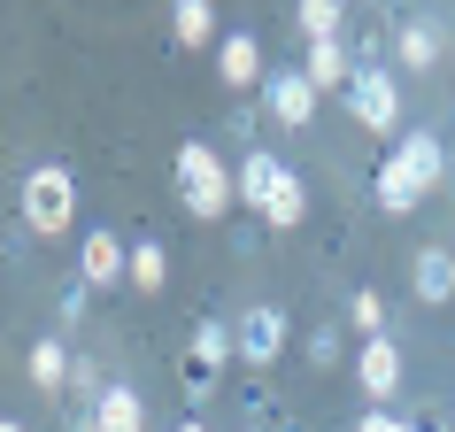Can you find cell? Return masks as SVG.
<instances>
[{
	"instance_id": "cell-1",
	"label": "cell",
	"mask_w": 455,
	"mask_h": 432,
	"mask_svg": "<svg viewBox=\"0 0 455 432\" xmlns=\"http://www.w3.org/2000/svg\"><path fill=\"white\" fill-rule=\"evenodd\" d=\"M232 186H240V201L255 216H263L270 232H293L301 216H309V186H301V170H286L278 155H240V170H232Z\"/></svg>"
},
{
	"instance_id": "cell-2",
	"label": "cell",
	"mask_w": 455,
	"mask_h": 432,
	"mask_svg": "<svg viewBox=\"0 0 455 432\" xmlns=\"http://www.w3.org/2000/svg\"><path fill=\"white\" fill-rule=\"evenodd\" d=\"M440 170H448L440 132H409V140L386 155V170H379V209H386V216H409L432 186H440Z\"/></svg>"
},
{
	"instance_id": "cell-3",
	"label": "cell",
	"mask_w": 455,
	"mask_h": 432,
	"mask_svg": "<svg viewBox=\"0 0 455 432\" xmlns=\"http://www.w3.org/2000/svg\"><path fill=\"white\" fill-rule=\"evenodd\" d=\"M178 201H186L201 224H216V216H232V201H240V186H232V170H224V155L201 140L178 147Z\"/></svg>"
},
{
	"instance_id": "cell-4",
	"label": "cell",
	"mask_w": 455,
	"mask_h": 432,
	"mask_svg": "<svg viewBox=\"0 0 455 432\" xmlns=\"http://www.w3.org/2000/svg\"><path fill=\"white\" fill-rule=\"evenodd\" d=\"M70 216H77V178L62 163H39L24 170V224L31 232H70Z\"/></svg>"
},
{
	"instance_id": "cell-5",
	"label": "cell",
	"mask_w": 455,
	"mask_h": 432,
	"mask_svg": "<svg viewBox=\"0 0 455 432\" xmlns=\"http://www.w3.org/2000/svg\"><path fill=\"white\" fill-rule=\"evenodd\" d=\"M347 116L363 132H394L402 124V85H394V70H355L347 77Z\"/></svg>"
},
{
	"instance_id": "cell-6",
	"label": "cell",
	"mask_w": 455,
	"mask_h": 432,
	"mask_svg": "<svg viewBox=\"0 0 455 432\" xmlns=\"http://www.w3.org/2000/svg\"><path fill=\"white\" fill-rule=\"evenodd\" d=\"M286 332H293V316L278 309V301H255V309H247L240 324H232V340H240V356L255 363V371L286 356Z\"/></svg>"
},
{
	"instance_id": "cell-7",
	"label": "cell",
	"mask_w": 455,
	"mask_h": 432,
	"mask_svg": "<svg viewBox=\"0 0 455 432\" xmlns=\"http://www.w3.org/2000/svg\"><path fill=\"white\" fill-rule=\"evenodd\" d=\"M124 278H132V247L116 232H85V247H77V286H124Z\"/></svg>"
},
{
	"instance_id": "cell-8",
	"label": "cell",
	"mask_w": 455,
	"mask_h": 432,
	"mask_svg": "<svg viewBox=\"0 0 455 432\" xmlns=\"http://www.w3.org/2000/svg\"><path fill=\"white\" fill-rule=\"evenodd\" d=\"M355 379H363V394H371V402H394V394H402V348H394V340H363L355 348Z\"/></svg>"
},
{
	"instance_id": "cell-9",
	"label": "cell",
	"mask_w": 455,
	"mask_h": 432,
	"mask_svg": "<svg viewBox=\"0 0 455 432\" xmlns=\"http://www.w3.org/2000/svg\"><path fill=\"white\" fill-rule=\"evenodd\" d=\"M263 108L286 124V132H301V124L316 116V85L301 70H278V77H263Z\"/></svg>"
},
{
	"instance_id": "cell-10",
	"label": "cell",
	"mask_w": 455,
	"mask_h": 432,
	"mask_svg": "<svg viewBox=\"0 0 455 432\" xmlns=\"http://www.w3.org/2000/svg\"><path fill=\"white\" fill-rule=\"evenodd\" d=\"M224 356H240V340H232V324H224V316H201V324H193V356H186V379L201 386L216 371V363Z\"/></svg>"
},
{
	"instance_id": "cell-11",
	"label": "cell",
	"mask_w": 455,
	"mask_h": 432,
	"mask_svg": "<svg viewBox=\"0 0 455 432\" xmlns=\"http://www.w3.org/2000/svg\"><path fill=\"white\" fill-rule=\"evenodd\" d=\"M93 425H100V432H147V402L132 394V386H100Z\"/></svg>"
},
{
	"instance_id": "cell-12",
	"label": "cell",
	"mask_w": 455,
	"mask_h": 432,
	"mask_svg": "<svg viewBox=\"0 0 455 432\" xmlns=\"http://www.w3.org/2000/svg\"><path fill=\"white\" fill-rule=\"evenodd\" d=\"M216 70H224V85H255V77H263V39H255V31H232V39L216 47Z\"/></svg>"
},
{
	"instance_id": "cell-13",
	"label": "cell",
	"mask_w": 455,
	"mask_h": 432,
	"mask_svg": "<svg viewBox=\"0 0 455 432\" xmlns=\"http://www.w3.org/2000/svg\"><path fill=\"white\" fill-rule=\"evenodd\" d=\"M301 77H309L316 93H332V85H347V77H355V62H347V47H339V39H309V62H301Z\"/></svg>"
},
{
	"instance_id": "cell-14",
	"label": "cell",
	"mask_w": 455,
	"mask_h": 432,
	"mask_svg": "<svg viewBox=\"0 0 455 432\" xmlns=\"http://www.w3.org/2000/svg\"><path fill=\"white\" fill-rule=\"evenodd\" d=\"M70 371H77V356L62 348V340H39V348H31V386H39V394H62Z\"/></svg>"
},
{
	"instance_id": "cell-15",
	"label": "cell",
	"mask_w": 455,
	"mask_h": 432,
	"mask_svg": "<svg viewBox=\"0 0 455 432\" xmlns=\"http://www.w3.org/2000/svg\"><path fill=\"white\" fill-rule=\"evenodd\" d=\"M170 39H178V47H209L216 39V8L209 0H178V8H170Z\"/></svg>"
},
{
	"instance_id": "cell-16",
	"label": "cell",
	"mask_w": 455,
	"mask_h": 432,
	"mask_svg": "<svg viewBox=\"0 0 455 432\" xmlns=\"http://www.w3.org/2000/svg\"><path fill=\"white\" fill-rule=\"evenodd\" d=\"M455 293V255L448 247H425L417 255V301H448Z\"/></svg>"
},
{
	"instance_id": "cell-17",
	"label": "cell",
	"mask_w": 455,
	"mask_h": 432,
	"mask_svg": "<svg viewBox=\"0 0 455 432\" xmlns=\"http://www.w3.org/2000/svg\"><path fill=\"white\" fill-rule=\"evenodd\" d=\"M163 278H170V247L163 240H132V278H124V286L163 293Z\"/></svg>"
},
{
	"instance_id": "cell-18",
	"label": "cell",
	"mask_w": 455,
	"mask_h": 432,
	"mask_svg": "<svg viewBox=\"0 0 455 432\" xmlns=\"http://www.w3.org/2000/svg\"><path fill=\"white\" fill-rule=\"evenodd\" d=\"M394 54H402V70H432V62H440V31L432 24H402L394 31Z\"/></svg>"
},
{
	"instance_id": "cell-19",
	"label": "cell",
	"mask_w": 455,
	"mask_h": 432,
	"mask_svg": "<svg viewBox=\"0 0 455 432\" xmlns=\"http://www.w3.org/2000/svg\"><path fill=\"white\" fill-rule=\"evenodd\" d=\"M339 24H347L339 0H301V31H309V39H339Z\"/></svg>"
},
{
	"instance_id": "cell-20",
	"label": "cell",
	"mask_w": 455,
	"mask_h": 432,
	"mask_svg": "<svg viewBox=\"0 0 455 432\" xmlns=\"http://www.w3.org/2000/svg\"><path fill=\"white\" fill-rule=\"evenodd\" d=\"M347 316H355V332H371V340L386 332V309H379V293H371V286H363L355 301H347Z\"/></svg>"
},
{
	"instance_id": "cell-21",
	"label": "cell",
	"mask_w": 455,
	"mask_h": 432,
	"mask_svg": "<svg viewBox=\"0 0 455 432\" xmlns=\"http://www.w3.org/2000/svg\"><path fill=\"white\" fill-rule=\"evenodd\" d=\"M309 363H316V371H324V363H339V332H332V324H316V340H309Z\"/></svg>"
},
{
	"instance_id": "cell-22",
	"label": "cell",
	"mask_w": 455,
	"mask_h": 432,
	"mask_svg": "<svg viewBox=\"0 0 455 432\" xmlns=\"http://www.w3.org/2000/svg\"><path fill=\"white\" fill-rule=\"evenodd\" d=\"M355 432H425V425H409V417H386V409H371Z\"/></svg>"
},
{
	"instance_id": "cell-23",
	"label": "cell",
	"mask_w": 455,
	"mask_h": 432,
	"mask_svg": "<svg viewBox=\"0 0 455 432\" xmlns=\"http://www.w3.org/2000/svg\"><path fill=\"white\" fill-rule=\"evenodd\" d=\"M178 432H209V425H201V417H186V425H178Z\"/></svg>"
},
{
	"instance_id": "cell-24",
	"label": "cell",
	"mask_w": 455,
	"mask_h": 432,
	"mask_svg": "<svg viewBox=\"0 0 455 432\" xmlns=\"http://www.w3.org/2000/svg\"><path fill=\"white\" fill-rule=\"evenodd\" d=\"M0 432H24V425H16V417H0Z\"/></svg>"
},
{
	"instance_id": "cell-25",
	"label": "cell",
	"mask_w": 455,
	"mask_h": 432,
	"mask_svg": "<svg viewBox=\"0 0 455 432\" xmlns=\"http://www.w3.org/2000/svg\"><path fill=\"white\" fill-rule=\"evenodd\" d=\"M448 170H455V147H448Z\"/></svg>"
}]
</instances>
